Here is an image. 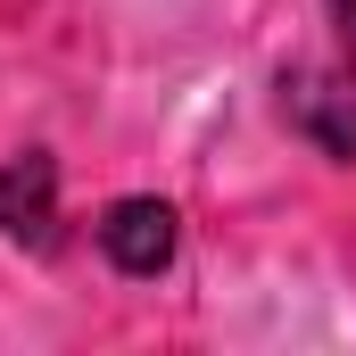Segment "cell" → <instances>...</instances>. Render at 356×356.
Listing matches in <instances>:
<instances>
[{"instance_id":"6da1fadb","label":"cell","mask_w":356,"mask_h":356,"mask_svg":"<svg viewBox=\"0 0 356 356\" xmlns=\"http://www.w3.org/2000/svg\"><path fill=\"white\" fill-rule=\"evenodd\" d=\"M175 241H182V216L166 199H116L108 216H99V249H108V266L133 273V282H149V273L175 266Z\"/></svg>"},{"instance_id":"7a4b0ae2","label":"cell","mask_w":356,"mask_h":356,"mask_svg":"<svg viewBox=\"0 0 356 356\" xmlns=\"http://www.w3.org/2000/svg\"><path fill=\"white\" fill-rule=\"evenodd\" d=\"M0 241H17V249H50L58 241V166L42 149L0 158Z\"/></svg>"},{"instance_id":"3957f363","label":"cell","mask_w":356,"mask_h":356,"mask_svg":"<svg viewBox=\"0 0 356 356\" xmlns=\"http://www.w3.org/2000/svg\"><path fill=\"white\" fill-rule=\"evenodd\" d=\"M282 116L323 158H356V75H282Z\"/></svg>"},{"instance_id":"277c9868","label":"cell","mask_w":356,"mask_h":356,"mask_svg":"<svg viewBox=\"0 0 356 356\" xmlns=\"http://www.w3.org/2000/svg\"><path fill=\"white\" fill-rule=\"evenodd\" d=\"M332 17H340V42H348V58H356V0H332Z\"/></svg>"}]
</instances>
